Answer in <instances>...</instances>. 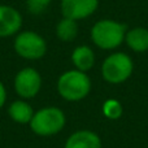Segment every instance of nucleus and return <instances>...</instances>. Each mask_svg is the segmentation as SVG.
<instances>
[{
	"instance_id": "f257e3e1",
	"label": "nucleus",
	"mask_w": 148,
	"mask_h": 148,
	"mask_svg": "<svg viewBox=\"0 0 148 148\" xmlns=\"http://www.w3.org/2000/svg\"><path fill=\"white\" fill-rule=\"evenodd\" d=\"M126 36V25L113 20H101L91 29V39L103 49L118 47Z\"/></svg>"
},
{
	"instance_id": "f03ea898",
	"label": "nucleus",
	"mask_w": 148,
	"mask_h": 148,
	"mask_svg": "<svg viewBox=\"0 0 148 148\" xmlns=\"http://www.w3.org/2000/svg\"><path fill=\"white\" fill-rule=\"evenodd\" d=\"M59 94L69 101H78L88 95L91 82L87 74L81 70H69L61 74L57 82Z\"/></svg>"
},
{
	"instance_id": "7ed1b4c3",
	"label": "nucleus",
	"mask_w": 148,
	"mask_h": 148,
	"mask_svg": "<svg viewBox=\"0 0 148 148\" xmlns=\"http://www.w3.org/2000/svg\"><path fill=\"white\" fill-rule=\"evenodd\" d=\"M65 125V114L61 109L55 107L43 108L34 113L30 121V127L35 134L49 136L61 131Z\"/></svg>"
},
{
	"instance_id": "20e7f679",
	"label": "nucleus",
	"mask_w": 148,
	"mask_h": 148,
	"mask_svg": "<svg viewBox=\"0 0 148 148\" xmlns=\"http://www.w3.org/2000/svg\"><path fill=\"white\" fill-rule=\"evenodd\" d=\"M133 73V61L126 53H112L104 60L101 65L103 78L109 83L125 82Z\"/></svg>"
},
{
	"instance_id": "39448f33",
	"label": "nucleus",
	"mask_w": 148,
	"mask_h": 148,
	"mask_svg": "<svg viewBox=\"0 0 148 148\" xmlns=\"http://www.w3.org/2000/svg\"><path fill=\"white\" fill-rule=\"evenodd\" d=\"M14 49L23 59L36 60L44 56L47 44L39 34L34 31H22L14 40Z\"/></svg>"
},
{
	"instance_id": "423d86ee",
	"label": "nucleus",
	"mask_w": 148,
	"mask_h": 148,
	"mask_svg": "<svg viewBox=\"0 0 148 148\" xmlns=\"http://www.w3.org/2000/svg\"><path fill=\"white\" fill-rule=\"evenodd\" d=\"M42 86L40 74L33 68L20 70L14 78V88L21 97L31 99L39 92Z\"/></svg>"
},
{
	"instance_id": "0eeeda50",
	"label": "nucleus",
	"mask_w": 148,
	"mask_h": 148,
	"mask_svg": "<svg viewBox=\"0 0 148 148\" xmlns=\"http://www.w3.org/2000/svg\"><path fill=\"white\" fill-rule=\"evenodd\" d=\"M99 0H62L61 12L62 16L70 20H82L96 10Z\"/></svg>"
},
{
	"instance_id": "6e6552de",
	"label": "nucleus",
	"mask_w": 148,
	"mask_h": 148,
	"mask_svg": "<svg viewBox=\"0 0 148 148\" xmlns=\"http://www.w3.org/2000/svg\"><path fill=\"white\" fill-rule=\"evenodd\" d=\"M22 25V17L17 9L8 5H0V38L18 33Z\"/></svg>"
},
{
	"instance_id": "1a4fd4ad",
	"label": "nucleus",
	"mask_w": 148,
	"mask_h": 148,
	"mask_svg": "<svg viewBox=\"0 0 148 148\" xmlns=\"http://www.w3.org/2000/svg\"><path fill=\"white\" fill-rule=\"evenodd\" d=\"M65 148H101V140L92 131L81 130L68 138Z\"/></svg>"
},
{
	"instance_id": "9d476101",
	"label": "nucleus",
	"mask_w": 148,
	"mask_h": 148,
	"mask_svg": "<svg viewBox=\"0 0 148 148\" xmlns=\"http://www.w3.org/2000/svg\"><path fill=\"white\" fill-rule=\"evenodd\" d=\"M72 61L75 65L77 70L81 72H87L91 69L95 62V55L90 47L87 46H79L73 51Z\"/></svg>"
},
{
	"instance_id": "9b49d317",
	"label": "nucleus",
	"mask_w": 148,
	"mask_h": 148,
	"mask_svg": "<svg viewBox=\"0 0 148 148\" xmlns=\"http://www.w3.org/2000/svg\"><path fill=\"white\" fill-rule=\"evenodd\" d=\"M126 43L133 51L144 52L148 49V30L143 27H135L126 33Z\"/></svg>"
},
{
	"instance_id": "f8f14e48",
	"label": "nucleus",
	"mask_w": 148,
	"mask_h": 148,
	"mask_svg": "<svg viewBox=\"0 0 148 148\" xmlns=\"http://www.w3.org/2000/svg\"><path fill=\"white\" fill-rule=\"evenodd\" d=\"M8 113H9L10 118L18 123H30L34 116L33 108L30 107V104L22 101V100H17V101L12 103L9 109H8Z\"/></svg>"
},
{
	"instance_id": "ddd939ff",
	"label": "nucleus",
	"mask_w": 148,
	"mask_h": 148,
	"mask_svg": "<svg viewBox=\"0 0 148 148\" xmlns=\"http://www.w3.org/2000/svg\"><path fill=\"white\" fill-rule=\"evenodd\" d=\"M56 34H57L60 40L72 42L73 39H75L77 34H78V25H77V21L64 17L59 23H57Z\"/></svg>"
},
{
	"instance_id": "4468645a",
	"label": "nucleus",
	"mask_w": 148,
	"mask_h": 148,
	"mask_svg": "<svg viewBox=\"0 0 148 148\" xmlns=\"http://www.w3.org/2000/svg\"><path fill=\"white\" fill-rule=\"evenodd\" d=\"M103 113L109 120H118L122 114V105L118 100L109 99L103 104Z\"/></svg>"
},
{
	"instance_id": "2eb2a0df",
	"label": "nucleus",
	"mask_w": 148,
	"mask_h": 148,
	"mask_svg": "<svg viewBox=\"0 0 148 148\" xmlns=\"http://www.w3.org/2000/svg\"><path fill=\"white\" fill-rule=\"evenodd\" d=\"M51 0H27V9L33 14H40L48 8Z\"/></svg>"
},
{
	"instance_id": "dca6fc26",
	"label": "nucleus",
	"mask_w": 148,
	"mask_h": 148,
	"mask_svg": "<svg viewBox=\"0 0 148 148\" xmlns=\"http://www.w3.org/2000/svg\"><path fill=\"white\" fill-rule=\"evenodd\" d=\"M5 99H7V92H5V87H4V84L0 82V108L4 105Z\"/></svg>"
}]
</instances>
